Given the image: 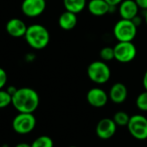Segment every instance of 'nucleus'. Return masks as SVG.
Returning <instances> with one entry per match:
<instances>
[{
    "instance_id": "1",
    "label": "nucleus",
    "mask_w": 147,
    "mask_h": 147,
    "mask_svg": "<svg viewBox=\"0 0 147 147\" xmlns=\"http://www.w3.org/2000/svg\"><path fill=\"white\" fill-rule=\"evenodd\" d=\"M39 103V94L30 88H18L12 96L11 104L18 113H33L37 109Z\"/></svg>"
},
{
    "instance_id": "2",
    "label": "nucleus",
    "mask_w": 147,
    "mask_h": 147,
    "mask_svg": "<svg viewBox=\"0 0 147 147\" xmlns=\"http://www.w3.org/2000/svg\"><path fill=\"white\" fill-rule=\"evenodd\" d=\"M24 38L31 48L35 49H42L48 46L50 36L49 30L43 25L35 24L28 26Z\"/></svg>"
},
{
    "instance_id": "3",
    "label": "nucleus",
    "mask_w": 147,
    "mask_h": 147,
    "mask_svg": "<svg viewBox=\"0 0 147 147\" xmlns=\"http://www.w3.org/2000/svg\"><path fill=\"white\" fill-rule=\"evenodd\" d=\"M87 74L89 80L96 84H104L111 77L110 67L104 61L91 62L88 67Z\"/></svg>"
},
{
    "instance_id": "4",
    "label": "nucleus",
    "mask_w": 147,
    "mask_h": 147,
    "mask_svg": "<svg viewBox=\"0 0 147 147\" xmlns=\"http://www.w3.org/2000/svg\"><path fill=\"white\" fill-rule=\"evenodd\" d=\"M137 26L131 20H119L113 27V36L118 42H132L137 35Z\"/></svg>"
},
{
    "instance_id": "5",
    "label": "nucleus",
    "mask_w": 147,
    "mask_h": 147,
    "mask_svg": "<svg viewBox=\"0 0 147 147\" xmlns=\"http://www.w3.org/2000/svg\"><path fill=\"white\" fill-rule=\"evenodd\" d=\"M36 125V117L30 113H18L13 119V130L18 134H28L31 132Z\"/></svg>"
},
{
    "instance_id": "6",
    "label": "nucleus",
    "mask_w": 147,
    "mask_h": 147,
    "mask_svg": "<svg viewBox=\"0 0 147 147\" xmlns=\"http://www.w3.org/2000/svg\"><path fill=\"white\" fill-rule=\"evenodd\" d=\"M130 134L138 140H144L147 138V118L140 115L134 114L130 117L127 125Z\"/></svg>"
},
{
    "instance_id": "7",
    "label": "nucleus",
    "mask_w": 147,
    "mask_h": 147,
    "mask_svg": "<svg viewBox=\"0 0 147 147\" xmlns=\"http://www.w3.org/2000/svg\"><path fill=\"white\" fill-rule=\"evenodd\" d=\"M114 59L121 63H128L134 60L137 49L132 42H119L114 47Z\"/></svg>"
},
{
    "instance_id": "8",
    "label": "nucleus",
    "mask_w": 147,
    "mask_h": 147,
    "mask_svg": "<svg viewBox=\"0 0 147 147\" xmlns=\"http://www.w3.org/2000/svg\"><path fill=\"white\" fill-rule=\"evenodd\" d=\"M46 9V0H24L21 10L28 18H36L42 15Z\"/></svg>"
},
{
    "instance_id": "9",
    "label": "nucleus",
    "mask_w": 147,
    "mask_h": 147,
    "mask_svg": "<svg viewBox=\"0 0 147 147\" xmlns=\"http://www.w3.org/2000/svg\"><path fill=\"white\" fill-rule=\"evenodd\" d=\"M117 125L113 119L105 118L100 119L96 125V134L101 139H109L115 134Z\"/></svg>"
},
{
    "instance_id": "10",
    "label": "nucleus",
    "mask_w": 147,
    "mask_h": 147,
    "mask_svg": "<svg viewBox=\"0 0 147 147\" xmlns=\"http://www.w3.org/2000/svg\"><path fill=\"white\" fill-rule=\"evenodd\" d=\"M108 94L100 88H93L87 94V100L94 107H103L108 101Z\"/></svg>"
},
{
    "instance_id": "11",
    "label": "nucleus",
    "mask_w": 147,
    "mask_h": 147,
    "mask_svg": "<svg viewBox=\"0 0 147 147\" xmlns=\"http://www.w3.org/2000/svg\"><path fill=\"white\" fill-rule=\"evenodd\" d=\"M139 8L135 0H123L119 5V13L123 19L132 20L138 15Z\"/></svg>"
},
{
    "instance_id": "12",
    "label": "nucleus",
    "mask_w": 147,
    "mask_h": 147,
    "mask_svg": "<svg viewBox=\"0 0 147 147\" xmlns=\"http://www.w3.org/2000/svg\"><path fill=\"white\" fill-rule=\"evenodd\" d=\"M28 26L25 23L19 18H11L6 24V31L7 33L16 38L23 37L25 36Z\"/></svg>"
},
{
    "instance_id": "13",
    "label": "nucleus",
    "mask_w": 147,
    "mask_h": 147,
    "mask_svg": "<svg viewBox=\"0 0 147 147\" xmlns=\"http://www.w3.org/2000/svg\"><path fill=\"white\" fill-rule=\"evenodd\" d=\"M128 95L127 88L121 82L114 83L109 90V99L115 104H121L125 101Z\"/></svg>"
},
{
    "instance_id": "14",
    "label": "nucleus",
    "mask_w": 147,
    "mask_h": 147,
    "mask_svg": "<svg viewBox=\"0 0 147 147\" xmlns=\"http://www.w3.org/2000/svg\"><path fill=\"white\" fill-rule=\"evenodd\" d=\"M89 13L94 17H103L110 12L111 5L105 0H90L87 5Z\"/></svg>"
},
{
    "instance_id": "15",
    "label": "nucleus",
    "mask_w": 147,
    "mask_h": 147,
    "mask_svg": "<svg viewBox=\"0 0 147 147\" xmlns=\"http://www.w3.org/2000/svg\"><path fill=\"white\" fill-rule=\"evenodd\" d=\"M77 21V14L66 11L60 15L58 24L63 30H71L76 26Z\"/></svg>"
},
{
    "instance_id": "16",
    "label": "nucleus",
    "mask_w": 147,
    "mask_h": 147,
    "mask_svg": "<svg viewBox=\"0 0 147 147\" xmlns=\"http://www.w3.org/2000/svg\"><path fill=\"white\" fill-rule=\"evenodd\" d=\"M87 0H63V5L66 11L78 14L87 6Z\"/></svg>"
},
{
    "instance_id": "17",
    "label": "nucleus",
    "mask_w": 147,
    "mask_h": 147,
    "mask_svg": "<svg viewBox=\"0 0 147 147\" xmlns=\"http://www.w3.org/2000/svg\"><path fill=\"white\" fill-rule=\"evenodd\" d=\"M31 147H54V142L50 137L42 135L32 142Z\"/></svg>"
},
{
    "instance_id": "18",
    "label": "nucleus",
    "mask_w": 147,
    "mask_h": 147,
    "mask_svg": "<svg viewBox=\"0 0 147 147\" xmlns=\"http://www.w3.org/2000/svg\"><path fill=\"white\" fill-rule=\"evenodd\" d=\"M113 119L114 120L116 125L119 126H125V125L127 126L129 120H130V116L125 112L119 111L114 114Z\"/></svg>"
},
{
    "instance_id": "19",
    "label": "nucleus",
    "mask_w": 147,
    "mask_h": 147,
    "mask_svg": "<svg viewBox=\"0 0 147 147\" xmlns=\"http://www.w3.org/2000/svg\"><path fill=\"white\" fill-rule=\"evenodd\" d=\"M136 107L144 112H147V91L139 94L136 99Z\"/></svg>"
},
{
    "instance_id": "20",
    "label": "nucleus",
    "mask_w": 147,
    "mask_h": 147,
    "mask_svg": "<svg viewBox=\"0 0 147 147\" xmlns=\"http://www.w3.org/2000/svg\"><path fill=\"white\" fill-rule=\"evenodd\" d=\"M12 102V96L7 90L0 89V108H5L11 105Z\"/></svg>"
},
{
    "instance_id": "21",
    "label": "nucleus",
    "mask_w": 147,
    "mask_h": 147,
    "mask_svg": "<svg viewBox=\"0 0 147 147\" xmlns=\"http://www.w3.org/2000/svg\"><path fill=\"white\" fill-rule=\"evenodd\" d=\"M100 56L104 61H109L114 59V50L112 47H104L100 52Z\"/></svg>"
},
{
    "instance_id": "22",
    "label": "nucleus",
    "mask_w": 147,
    "mask_h": 147,
    "mask_svg": "<svg viewBox=\"0 0 147 147\" xmlns=\"http://www.w3.org/2000/svg\"><path fill=\"white\" fill-rule=\"evenodd\" d=\"M7 82V74L5 70L0 67V89H2Z\"/></svg>"
},
{
    "instance_id": "23",
    "label": "nucleus",
    "mask_w": 147,
    "mask_h": 147,
    "mask_svg": "<svg viewBox=\"0 0 147 147\" xmlns=\"http://www.w3.org/2000/svg\"><path fill=\"white\" fill-rule=\"evenodd\" d=\"M138 8L144 11H147V0H135Z\"/></svg>"
},
{
    "instance_id": "24",
    "label": "nucleus",
    "mask_w": 147,
    "mask_h": 147,
    "mask_svg": "<svg viewBox=\"0 0 147 147\" xmlns=\"http://www.w3.org/2000/svg\"><path fill=\"white\" fill-rule=\"evenodd\" d=\"M105 1H107L111 6H117L123 1V0H105Z\"/></svg>"
},
{
    "instance_id": "25",
    "label": "nucleus",
    "mask_w": 147,
    "mask_h": 147,
    "mask_svg": "<svg viewBox=\"0 0 147 147\" xmlns=\"http://www.w3.org/2000/svg\"><path fill=\"white\" fill-rule=\"evenodd\" d=\"M132 22H133V24L138 27V25H140L141 24V23H142V18H140V17H138V15H137L132 20H131Z\"/></svg>"
},
{
    "instance_id": "26",
    "label": "nucleus",
    "mask_w": 147,
    "mask_h": 147,
    "mask_svg": "<svg viewBox=\"0 0 147 147\" xmlns=\"http://www.w3.org/2000/svg\"><path fill=\"white\" fill-rule=\"evenodd\" d=\"M18 88H17L16 87H14V86H11V87H9V88H7V92H8L11 96H13V95L15 94V93L18 91Z\"/></svg>"
},
{
    "instance_id": "27",
    "label": "nucleus",
    "mask_w": 147,
    "mask_h": 147,
    "mask_svg": "<svg viewBox=\"0 0 147 147\" xmlns=\"http://www.w3.org/2000/svg\"><path fill=\"white\" fill-rule=\"evenodd\" d=\"M143 87H144V90L147 91V70L145 71L144 75L143 76Z\"/></svg>"
},
{
    "instance_id": "28",
    "label": "nucleus",
    "mask_w": 147,
    "mask_h": 147,
    "mask_svg": "<svg viewBox=\"0 0 147 147\" xmlns=\"http://www.w3.org/2000/svg\"><path fill=\"white\" fill-rule=\"evenodd\" d=\"M15 147H31V144H29L27 143H19Z\"/></svg>"
},
{
    "instance_id": "29",
    "label": "nucleus",
    "mask_w": 147,
    "mask_h": 147,
    "mask_svg": "<svg viewBox=\"0 0 147 147\" xmlns=\"http://www.w3.org/2000/svg\"><path fill=\"white\" fill-rule=\"evenodd\" d=\"M144 20H145V23L147 24V11H145V13H144Z\"/></svg>"
},
{
    "instance_id": "30",
    "label": "nucleus",
    "mask_w": 147,
    "mask_h": 147,
    "mask_svg": "<svg viewBox=\"0 0 147 147\" xmlns=\"http://www.w3.org/2000/svg\"><path fill=\"white\" fill-rule=\"evenodd\" d=\"M68 147H77V146H75V145H72V146H68Z\"/></svg>"
}]
</instances>
